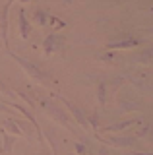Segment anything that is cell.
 Listing matches in <instances>:
<instances>
[{
  "mask_svg": "<svg viewBox=\"0 0 153 155\" xmlns=\"http://www.w3.org/2000/svg\"><path fill=\"white\" fill-rule=\"evenodd\" d=\"M10 56L14 58V60L20 64V68L23 72H25L27 76L31 78V80H35L37 84H41V85H49V81H50V76L47 74V72H43L39 66H35L33 62H29L27 58H23V56H18V54H14V52H10Z\"/></svg>",
  "mask_w": 153,
  "mask_h": 155,
  "instance_id": "cell-1",
  "label": "cell"
},
{
  "mask_svg": "<svg viewBox=\"0 0 153 155\" xmlns=\"http://www.w3.org/2000/svg\"><path fill=\"white\" fill-rule=\"evenodd\" d=\"M39 105L43 107L45 114L49 116L52 122H56V124H60V126H66V128H72V126H70V118H68V114H66V110H62L58 105L50 103L49 99H41Z\"/></svg>",
  "mask_w": 153,
  "mask_h": 155,
  "instance_id": "cell-2",
  "label": "cell"
},
{
  "mask_svg": "<svg viewBox=\"0 0 153 155\" xmlns=\"http://www.w3.org/2000/svg\"><path fill=\"white\" fill-rule=\"evenodd\" d=\"M62 47H64V35H60V33H50V35L43 41V51H45L47 56L52 54V52L62 51Z\"/></svg>",
  "mask_w": 153,
  "mask_h": 155,
  "instance_id": "cell-3",
  "label": "cell"
},
{
  "mask_svg": "<svg viewBox=\"0 0 153 155\" xmlns=\"http://www.w3.org/2000/svg\"><path fill=\"white\" fill-rule=\"evenodd\" d=\"M6 107H12V109L20 110V113H21V114H23V116H25V118L33 124V128H35V132H37V140H39V142H43V130H41L39 122H37V118L29 113V109H25V107L20 105V103H14V101H6Z\"/></svg>",
  "mask_w": 153,
  "mask_h": 155,
  "instance_id": "cell-4",
  "label": "cell"
},
{
  "mask_svg": "<svg viewBox=\"0 0 153 155\" xmlns=\"http://www.w3.org/2000/svg\"><path fill=\"white\" fill-rule=\"evenodd\" d=\"M62 103L66 105V109L72 113V116L76 118V122L82 126L83 130H89V128H91V126H89V120H87V114H85L78 105H74V103H72V101H68V99H62Z\"/></svg>",
  "mask_w": 153,
  "mask_h": 155,
  "instance_id": "cell-5",
  "label": "cell"
},
{
  "mask_svg": "<svg viewBox=\"0 0 153 155\" xmlns=\"http://www.w3.org/2000/svg\"><path fill=\"white\" fill-rule=\"evenodd\" d=\"M136 140V136H111V138H101V142H105V145H111V147H132Z\"/></svg>",
  "mask_w": 153,
  "mask_h": 155,
  "instance_id": "cell-6",
  "label": "cell"
},
{
  "mask_svg": "<svg viewBox=\"0 0 153 155\" xmlns=\"http://www.w3.org/2000/svg\"><path fill=\"white\" fill-rule=\"evenodd\" d=\"M14 0H8L4 4V10H2V18H0V39L4 43V48H8V12H10V6H12Z\"/></svg>",
  "mask_w": 153,
  "mask_h": 155,
  "instance_id": "cell-7",
  "label": "cell"
},
{
  "mask_svg": "<svg viewBox=\"0 0 153 155\" xmlns=\"http://www.w3.org/2000/svg\"><path fill=\"white\" fill-rule=\"evenodd\" d=\"M18 29H20V37H21V39H27V37H29V33H31V23L27 21L25 10H23V8L18 10Z\"/></svg>",
  "mask_w": 153,
  "mask_h": 155,
  "instance_id": "cell-8",
  "label": "cell"
},
{
  "mask_svg": "<svg viewBox=\"0 0 153 155\" xmlns=\"http://www.w3.org/2000/svg\"><path fill=\"white\" fill-rule=\"evenodd\" d=\"M138 45H142V41H138V39H122V41H112L107 45V51H114V48H136Z\"/></svg>",
  "mask_w": 153,
  "mask_h": 155,
  "instance_id": "cell-9",
  "label": "cell"
},
{
  "mask_svg": "<svg viewBox=\"0 0 153 155\" xmlns=\"http://www.w3.org/2000/svg\"><path fill=\"white\" fill-rule=\"evenodd\" d=\"M14 138L16 136H10L6 130L0 132V149H2V153H10L14 149Z\"/></svg>",
  "mask_w": 153,
  "mask_h": 155,
  "instance_id": "cell-10",
  "label": "cell"
},
{
  "mask_svg": "<svg viewBox=\"0 0 153 155\" xmlns=\"http://www.w3.org/2000/svg\"><path fill=\"white\" fill-rule=\"evenodd\" d=\"M136 122H140V120H136V118H130V120H122V122H118V124H114V126H105V128L101 130V132H122V130H126V128H130L132 124H136Z\"/></svg>",
  "mask_w": 153,
  "mask_h": 155,
  "instance_id": "cell-11",
  "label": "cell"
},
{
  "mask_svg": "<svg viewBox=\"0 0 153 155\" xmlns=\"http://www.w3.org/2000/svg\"><path fill=\"white\" fill-rule=\"evenodd\" d=\"M2 126H4L6 132H10L12 136H16V138H21V136H23L21 130H20V126H18V120H14V118H4Z\"/></svg>",
  "mask_w": 153,
  "mask_h": 155,
  "instance_id": "cell-12",
  "label": "cell"
},
{
  "mask_svg": "<svg viewBox=\"0 0 153 155\" xmlns=\"http://www.w3.org/2000/svg\"><path fill=\"white\" fill-rule=\"evenodd\" d=\"M49 12H45L43 8H35L33 10V23L35 25H47L49 23Z\"/></svg>",
  "mask_w": 153,
  "mask_h": 155,
  "instance_id": "cell-13",
  "label": "cell"
},
{
  "mask_svg": "<svg viewBox=\"0 0 153 155\" xmlns=\"http://www.w3.org/2000/svg\"><path fill=\"white\" fill-rule=\"evenodd\" d=\"M97 101H99V107H105V103H107V84L101 80L97 84Z\"/></svg>",
  "mask_w": 153,
  "mask_h": 155,
  "instance_id": "cell-14",
  "label": "cell"
},
{
  "mask_svg": "<svg viewBox=\"0 0 153 155\" xmlns=\"http://www.w3.org/2000/svg\"><path fill=\"white\" fill-rule=\"evenodd\" d=\"M134 62H138V64H145V66H149V64H151V51H149V48H145V51L138 52V54L134 56Z\"/></svg>",
  "mask_w": 153,
  "mask_h": 155,
  "instance_id": "cell-15",
  "label": "cell"
},
{
  "mask_svg": "<svg viewBox=\"0 0 153 155\" xmlns=\"http://www.w3.org/2000/svg\"><path fill=\"white\" fill-rule=\"evenodd\" d=\"M118 109L124 110V113H132V110H138V109H140V103H138V101H126V99H120V103H118Z\"/></svg>",
  "mask_w": 153,
  "mask_h": 155,
  "instance_id": "cell-16",
  "label": "cell"
},
{
  "mask_svg": "<svg viewBox=\"0 0 153 155\" xmlns=\"http://www.w3.org/2000/svg\"><path fill=\"white\" fill-rule=\"evenodd\" d=\"M18 126H20L21 134H25L29 140L33 138V136H35V128H33V124H31V122H25V120H18Z\"/></svg>",
  "mask_w": 153,
  "mask_h": 155,
  "instance_id": "cell-17",
  "label": "cell"
},
{
  "mask_svg": "<svg viewBox=\"0 0 153 155\" xmlns=\"http://www.w3.org/2000/svg\"><path fill=\"white\" fill-rule=\"evenodd\" d=\"M97 60L107 62V64H112V62H114V54H112V51H111V52H103V54H99V56H97Z\"/></svg>",
  "mask_w": 153,
  "mask_h": 155,
  "instance_id": "cell-18",
  "label": "cell"
},
{
  "mask_svg": "<svg viewBox=\"0 0 153 155\" xmlns=\"http://www.w3.org/2000/svg\"><path fill=\"white\" fill-rule=\"evenodd\" d=\"M76 153H78V155H89L87 145H85L83 142H78V143H76Z\"/></svg>",
  "mask_w": 153,
  "mask_h": 155,
  "instance_id": "cell-19",
  "label": "cell"
},
{
  "mask_svg": "<svg viewBox=\"0 0 153 155\" xmlns=\"http://www.w3.org/2000/svg\"><path fill=\"white\" fill-rule=\"evenodd\" d=\"M0 93H2V95H8V97H14V91L6 84H2V81H0Z\"/></svg>",
  "mask_w": 153,
  "mask_h": 155,
  "instance_id": "cell-20",
  "label": "cell"
},
{
  "mask_svg": "<svg viewBox=\"0 0 153 155\" xmlns=\"http://www.w3.org/2000/svg\"><path fill=\"white\" fill-rule=\"evenodd\" d=\"M149 124H145V126H143V128H140V132H138L136 134V138H143V136H147V134H149Z\"/></svg>",
  "mask_w": 153,
  "mask_h": 155,
  "instance_id": "cell-21",
  "label": "cell"
},
{
  "mask_svg": "<svg viewBox=\"0 0 153 155\" xmlns=\"http://www.w3.org/2000/svg\"><path fill=\"white\" fill-rule=\"evenodd\" d=\"M20 97H21V99H23V101H25L27 105L31 107V109H35V101H31V99H29V97H27L25 93H20Z\"/></svg>",
  "mask_w": 153,
  "mask_h": 155,
  "instance_id": "cell-22",
  "label": "cell"
},
{
  "mask_svg": "<svg viewBox=\"0 0 153 155\" xmlns=\"http://www.w3.org/2000/svg\"><path fill=\"white\" fill-rule=\"evenodd\" d=\"M97 155H111V151H109L107 147H99V151H97Z\"/></svg>",
  "mask_w": 153,
  "mask_h": 155,
  "instance_id": "cell-23",
  "label": "cell"
},
{
  "mask_svg": "<svg viewBox=\"0 0 153 155\" xmlns=\"http://www.w3.org/2000/svg\"><path fill=\"white\" fill-rule=\"evenodd\" d=\"M4 110H8V107H6L4 101H0V113H4Z\"/></svg>",
  "mask_w": 153,
  "mask_h": 155,
  "instance_id": "cell-24",
  "label": "cell"
},
{
  "mask_svg": "<svg viewBox=\"0 0 153 155\" xmlns=\"http://www.w3.org/2000/svg\"><path fill=\"white\" fill-rule=\"evenodd\" d=\"M132 155H151V151H145V153H140V151H134Z\"/></svg>",
  "mask_w": 153,
  "mask_h": 155,
  "instance_id": "cell-25",
  "label": "cell"
},
{
  "mask_svg": "<svg viewBox=\"0 0 153 155\" xmlns=\"http://www.w3.org/2000/svg\"><path fill=\"white\" fill-rule=\"evenodd\" d=\"M70 155H74V153H70Z\"/></svg>",
  "mask_w": 153,
  "mask_h": 155,
  "instance_id": "cell-26",
  "label": "cell"
}]
</instances>
